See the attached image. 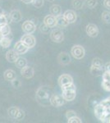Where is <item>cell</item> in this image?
<instances>
[{
	"label": "cell",
	"mask_w": 110,
	"mask_h": 123,
	"mask_svg": "<svg viewBox=\"0 0 110 123\" xmlns=\"http://www.w3.org/2000/svg\"><path fill=\"white\" fill-rule=\"evenodd\" d=\"M62 88V95L64 98V99L67 102L73 101L77 96V88L74 83L66 85Z\"/></svg>",
	"instance_id": "6da1fadb"
},
{
	"label": "cell",
	"mask_w": 110,
	"mask_h": 123,
	"mask_svg": "<svg viewBox=\"0 0 110 123\" xmlns=\"http://www.w3.org/2000/svg\"><path fill=\"white\" fill-rule=\"evenodd\" d=\"M71 54L76 59H82L85 55V50L81 45H74L71 49Z\"/></svg>",
	"instance_id": "7a4b0ae2"
},
{
	"label": "cell",
	"mask_w": 110,
	"mask_h": 123,
	"mask_svg": "<svg viewBox=\"0 0 110 123\" xmlns=\"http://www.w3.org/2000/svg\"><path fill=\"white\" fill-rule=\"evenodd\" d=\"M108 110L102 104H99L97 105H95V109H94V113L95 116L96 117L97 119H99V121H103L104 118L106 113H107Z\"/></svg>",
	"instance_id": "3957f363"
},
{
	"label": "cell",
	"mask_w": 110,
	"mask_h": 123,
	"mask_svg": "<svg viewBox=\"0 0 110 123\" xmlns=\"http://www.w3.org/2000/svg\"><path fill=\"white\" fill-rule=\"evenodd\" d=\"M21 40L24 44L29 49H32L35 47V43H36V39L35 36H33L31 34H26L21 38Z\"/></svg>",
	"instance_id": "277c9868"
},
{
	"label": "cell",
	"mask_w": 110,
	"mask_h": 123,
	"mask_svg": "<svg viewBox=\"0 0 110 123\" xmlns=\"http://www.w3.org/2000/svg\"><path fill=\"white\" fill-rule=\"evenodd\" d=\"M65 99L63 97V95L60 94H52L50 98H49V103L51 105H53L55 108L63 106L65 104Z\"/></svg>",
	"instance_id": "5b68a950"
},
{
	"label": "cell",
	"mask_w": 110,
	"mask_h": 123,
	"mask_svg": "<svg viewBox=\"0 0 110 123\" xmlns=\"http://www.w3.org/2000/svg\"><path fill=\"white\" fill-rule=\"evenodd\" d=\"M50 39L54 43H61L64 39V35L60 29H54L50 32Z\"/></svg>",
	"instance_id": "8992f818"
},
{
	"label": "cell",
	"mask_w": 110,
	"mask_h": 123,
	"mask_svg": "<svg viewBox=\"0 0 110 123\" xmlns=\"http://www.w3.org/2000/svg\"><path fill=\"white\" fill-rule=\"evenodd\" d=\"M21 28H22V31L25 32L26 34H33L36 30V25L35 24L31 21H24L22 25H21Z\"/></svg>",
	"instance_id": "52a82bcc"
},
{
	"label": "cell",
	"mask_w": 110,
	"mask_h": 123,
	"mask_svg": "<svg viewBox=\"0 0 110 123\" xmlns=\"http://www.w3.org/2000/svg\"><path fill=\"white\" fill-rule=\"evenodd\" d=\"M85 32L88 35V36L91 37V38H95L99 35V28L95 24H88L85 27Z\"/></svg>",
	"instance_id": "ba28073f"
},
{
	"label": "cell",
	"mask_w": 110,
	"mask_h": 123,
	"mask_svg": "<svg viewBox=\"0 0 110 123\" xmlns=\"http://www.w3.org/2000/svg\"><path fill=\"white\" fill-rule=\"evenodd\" d=\"M63 17H64L66 21L69 24L76 22V21H77V13H76V12L73 11V10H67V11L64 12V13H63Z\"/></svg>",
	"instance_id": "9c48e42d"
},
{
	"label": "cell",
	"mask_w": 110,
	"mask_h": 123,
	"mask_svg": "<svg viewBox=\"0 0 110 123\" xmlns=\"http://www.w3.org/2000/svg\"><path fill=\"white\" fill-rule=\"evenodd\" d=\"M35 74V71L31 67L26 66L25 67L21 69V76L26 79H31L34 76Z\"/></svg>",
	"instance_id": "30bf717a"
},
{
	"label": "cell",
	"mask_w": 110,
	"mask_h": 123,
	"mask_svg": "<svg viewBox=\"0 0 110 123\" xmlns=\"http://www.w3.org/2000/svg\"><path fill=\"white\" fill-rule=\"evenodd\" d=\"M13 49L18 53L19 55H21V54H24V53H26L28 51V49H29V48L26 46V45L21 42V40H19L15 43Z\"/></svg>",
	"instance_id": "8fae6325"
},
{
	"label": "cell",
	"mask_w": 110,
	"mask_h": 123,
	"mask_svg": "<svg viewBox=\"0 0 110 123\" xmlns=\"http://www.w3.org/2000/svg\"><path fill=\"white\" fill-rule=\"evenodd\" d=\"M71 83H73V79L70 75L68 74H63L62 76H59L58 78V85L61 87L64 86L66 85L71 84Z\"/></svg>",
	"instance_id": "7c38bea8"
},
{
	"label": "cell",
	"mask_w": 110,
	"mask_h": 123,
	"mask_svg": "<svg viewBox=\"0 0 110 123\" xmlns=\"http://www.w3.org/2000/svg\"><path fill=\"white\" fill-rule=\"evenodd\" d=\"M58 61L61 65H68L71 61V56L67 53L63 52L59 53L58 57Z\"/></svg>",
	"instance_id": "4fadbf2b"
},
{
	"label": "cell",
	"mask_w": 110,
	"mask_h": 123,
	"mask_svg": "<svg viewBox=\"0 0 110 123\" xmlns=\"http://www.w3.org/2000/svg\"><path fill=\"white\" fill-rule=\"evenodd\" d=\"M44 23L50 28H53L57 25V18L53 15H47L44 18Z\"/></svg>",
	"instance_id": "5bb4252c"
},
{
	"label": "cell",
	"mask_w": 110,
	"mask_h": 123,
	"mask_svg": "<svg viewBox=\"0 0 110 123\" xmlns=\"http://www.w3.org/2000/svg\"><path fill=\"white\" fill-rule=\"evenodd\" d=\"M18 58H19V54L14 49H10V50H8L6 53V59L9 62L15 63Z\"/></svg>",
	"instance_id": "9a60e30c"
},
{
	"label": "cell",
	"mask_w": 110,
	"mask_h": 123,
	"mask_svg": "<svg viewBox=\"0 0 110 123\" xmlns=\"http://www.w3.org/2000/svg\"><path fill=\"white\" fill-rule=\"evenodd\" d=\"M10 17H11L12 21L13 22H19L22 20V15L19 10H13L10 12Z\"/></svg>",
	"instance_id": "2e32d148"
},
{
	"label": "cell",
	"mask_w": 110,
	"mask_h": 123,
	"mask_svg": "<svg viewBox=\"0 0 110 123\" xmlns=\"http://www.w3.org/2000/svg\"><path fill=\"white\" fill-rule=\"evenodd\" d=\"M37 98L39 99H44L45 101L49 99V92L44 88H39V90H37Z\"/></svg>",
	"instance_id": "e0dca14e"
},
{
	"label": "cell",
	"mask_w": 110,
	"mask_h": 123,
	"mask_svg": "<svg viewBox=\"0 0 110 123\" xmlns=\"http://www.w3.org/2000/svg\"><path fill=\"white\" fill-rule=\"evenodd\" d=\"M10 36H12V34H10L7 36H4L3 37V39L0 41V45L3 48V49H7L10 45H11L12 40H13V37L10 38Z\"/></svg>",
	"instance_id": "ac0fdd59"
},
{
	"label": "cell",
	"mask_w": 110,
	"mask_h": 123,
	"mask_svg": "<svg viewBox=\"0 0 110 123\" xmlns=\"http://www.w3.org/2000/svg\"><path fill=\"white\" fill-rule=\"evenodd\" d=\"M3 76H4V79L7 81H13V80H15L17 78V75H16V72L13 70H7L5 71L4 74H3Z\"/></svg>",
	"instance_id": "d6986e66"
},
{
	"label": "cell",
	"mask_w": 110,
	"mask_h": 123,
	"mask_svg": "<svg viewBox=\"0 0 110 123\" xmlns=\"http://www.w3.org/2000/svg\"><path fill=\"white\" fill-rule=\"evenodd\" d=\"M56 18H57V25L59 27H66L68 25V22H67V21H66V19L64 18V17H63V15H59L58 16V17H56Z\"/></svg>",
	"instance_id": "ffe728a7"
},
{
	"label": "cell",
	"mask_w": 110,
	"mask_h": 123,
	"mask_svg": "<svg viewBox=\"0 0 110 123\" xmlns=\"http://www.w3.org/2000/svg\"><path fill=\"white\" fill-rule=\"evenodd\" d=\"M49 11H50V13L52 15L55 16V17H58V16L61 15V13H62L61 6H59L58 4H54V5L51 6Z\"/></svg>",
	"instance_id": "44dd1931"
},
{
	"label": "cell",
	"mask_w": 110,
	"mask_h": 123,
	"mask_svg": "<svg viewBox=\"0 0 110 123\" xmlns=\"http://www.w3.org/2000/svg\"><path fill=\"white\" fill-rule=\"evenodd\" d=\"M0 33L2 34L3 37L7 36L11 34V28H10L8 24H5V25H0Z\"/></svg>",
	"instance_id": "7402d4cb"
},
{
	"label": "cell",
	"mask_w": 110,
	"mask_h": 123,
	"mask_svg": "<svg viewBox=\"0 0 110 123\" xmlns=\"http://www.w3.org/2000/svg\"><path fill=\"white\" fill-rule=\"evenodd\" d=\"M104 67H98L95 66H91V72L93 76H102L104 71Z\"/></svg>",
	"instance_id": "603a6c76"
},
{
	"label": "cell",
	"mask_w": 110,
	"mask_h": 123,
	"mask_svg": "<svg viewBox=\"0 0 110 123\" xmlns=\"http://www.w3.org/2000/svg\"><path fill=\"white\" fill-rule=\"evenodd\" d=\"M15 65L17 67L21 69L23 67H25L26 66H27V60L24 57H19L17 60V62H15Z\"/></svg>",
	"instance_id": "cb8c5ba5"
},
{
	"label": "cell",
	"mask_w": 110,
	"mask_h": 123,
	"mask_svg": "<svg viewBox=\"0 0 110 123\" xmlns=\"http://www.w3.org/2000/svg\"><path fill=\"white\" fill-rule=\"evenodd\" d=\"M25 117V112H24L23 110H21V108L17 109V112H16L15 114V117H14L13 119H15V120H17V121H21L22 120V119Z\"/></svg>",
	"instance_id": "d4e9b609"
},
{
	"label": "cell",
	"mask_w": 110,
	"mask_h": 123,
	"mask_svg": "<svg viewBox=\"0 0 110 123\" xmlns=\"http://www.w3.org/2000/svg\"><path fill=\"white\" fill-rule=\"evenodd\" d=\"M84 2L82 0H73L72 1V7L77 10H80L83 7Z\"/></svg>",
	"instance_id": "484cf974"
},
{
	"label": "cell",
	"mask_w": 110,
	"mask_h": 123,
	"mask_svg": "<svg viewBox=\"0 0 110 123\" xmlns=\"http://www.w3.org/2000/svg\"><path fill=\"white\" fill-rule=\"evenodd\" d=\"M101 18L103 21L106 24H110V12L109 11H104L103 12L101 16Z\"/></svg>",
	"instance_id": "4316f807"
},
{
	"label": "cell",
	"mask_w": 110,
	"mask_h": 123,
	"mask_svg": "<svg viewBox=\"0 0 110 123\" xmlns=\"http://www.w3.org/2000/svg\"><path fill=\"white\" fill-rule=\"evenodd\" d=\"M91 66H95V67H104V64L103 62L100 58L99 57H95L92 60V63Z\"/></svg>",
	"instance_id": "83f0119b"
},
{
	"label": "cell",
	"mask_w": 110,
	"mask_h": 123,
	"mask_svg": "<svg viewBox=\"0 0 110 123\" xmlns=\"http://www.w3.org/2000/svg\"><path fill=\"white\" fill-rule=\"evenodd\" d=\"M85 5L89 8H94L97 5V0H85Z\"/></svg>",
	"instance_id": "f1b7e54d"
},
{
	"label": "cell",
	"mask_w": 110,
	"mask_h": 123,
	"mask_svg": "<svg viewBox=\"0 0 110 123\" xmlns=\"http://www.w3.org/2000/svg\"><path fill=\"white\" fill-rule=\"evenodd\" d=\"M39 31H41V33L45 34V35H48L50 32V27H49L48 25H46L45 23L41 24L40 26H39Z\"/></svg>",
	"instance_id": "f546056e"
},
{
	"label": "cell",
	"mask_w": 110,
	"mask_h": 123,
	"mask_svg": "<svg viewBox=\"0 0 110 123\" xmlns=\"http://www.w3.org/2000/svg\"><path fill=\"white\" fill-rule=\"evenodd\" d=\"M17 109H18L17 107H11L10 108H8V110H7V113H8V116L10 117L13 118V119L14 118Z\"/></svg>",
	"instance_id": "4dcf8cb0"
},
{
	"label": "cell",
	"mask_w": 110,
	"mask_h": 123,
	"mask_svg": "<svg viewBox=\"0 0 110 123\" xmlns=\"http://www.w3.org/2000/svg\"><path fill=\"white\" fill-rule=\"evenodd\" d=\"M101 85H102V88H103L105 91L110 92V81L103 80L101 83Z\"/></svg>",
	"instance_id": "1f68e13d"
},
{
	"label": "cell",
	"mask_w": 110,
	"mask_h": 123,
	"mask_svg": "<svg viewBox=\"0 0 110 123\" xmlns=\"http://www.w3.org/2000/svg\"><path fill=\"white\" fill-rule=\"evenodd\" d=\"M32 4L36 8H40L44 6V0H33Z\"/></svg>",
	"instance_id": "d6a6232c"
},
{
	"label": "cell",
	"mask_w": 110,
	"mask_h": 123,
	"mask_svg": "<svg viewBox=\"0 0 110 123\" xmlns=\"http://www.w3.org/2000/svg\"><path fill=\"white\" fill-rule=\"evenodd\" d=\"M100 104H102L104 106L107 108V110H110V97H108V98H104V100H102L100 102Z\"/></svg>",
	"instance_id": "836d02e7"
},
{
	"label": "cell",
	"mask_w": 110,
	"mask_h": 123,
	"mask_svg": "<svg viewBox=\"0 0 110 123\" xmlns=\"http://www.w3.org/2000/svg\"><path fill=\"white\" fill-rule=\"evenodd\" d=\"M67 122H68L69 123H81V122H82V121L81 120V118H80V117L75 116V117H73L68 119V121H67Z\"/></svg>",
	"instance_id": "e575fe53"
},
{
	"label": "cell",
	"mask_w": 110,
	"mask_h": 123,
	"mask_svg": "<svg viewBox=\"0 0 110 123\" xmlns=\"http://www.w3.org/2000/svg\"><path fill=\"white\" fill-rule=\"evenodd\" d=\"M75 116H77V113H76L75 111L69 110V111H67V112H66V117H67V120L70 119V118H71V117H75Z\"/></svg>",
	"instance_id": "d590c367"
},
{
	"label": "cell",
	"mask_w": 110,
	"mask_h": 123,
	"mask_svg": "<svg viewBox=\"0 0 110 123\" xmlns=\"http://www.w3.org/2000/svg\"><path fill=\"white\" fill-rule=\"evenodd\" d=\"M12 82V85H13V86L14 87V88H19V87H21V81H20L19 80H17V78L15 79V80H13V81H11Z\"/></svg>",
	"instance_id": "8d00e7d4"
},
{
	"label": "cell",
	"mask_w": 110,
	"mask_h": 123,
	"mask_svg": "<svg viewBox=\"0 0 110 123\" xmlns=\"http://www.w3.org/2000/svg\"><path fill=\"white\" fill-rule=\"evenodd\" d=\"M102 78H103V80L110 81V71H104V72L103 75H102Z\"/></svg>",
	"instance_id": "74e56055"
},
{
	"label": "cell",
	"mask_w": 110,
	"mask_h": 123,
	"mask_svg": "<svg viewBox=\"0 0 110 123\" xmlns=\"http://www.w3.org/2000/svg\"><path fill=\"white\" fill-rule=\"evenodd\" d=\"M103 122H107V123H110V111L108 110L107 113H106L104 118V120L102 121Z\"/></svg>",
	"instance_id": "f35d334b"
},
{
	"label": "cell",
	"mask_w": 110,
	"mask_h": 123,
	"mask_svg": "<svg viewBox=\"0 0 110 123\" xmlns=\"http://www.w3.org/2000/svg\"><path fill=\"white\" fill-rule=\"evenodd\" d=\"M104 6L105 8L110 10V0H104Z\"/></svg>",
	"instance_id": "ab89813d"
},
{
	"label": "cell",
	"mask_w": 110,
	"mask_h": 123,
	"mask_svg": "<svg viewBox=\"0 0 110 123\" xmlns=\"http://www.w3.org/2000/svg\"><path fill=\"white\" fill-rule=\"evenodd\" d=\"M104 71H110V62L105 63L104 66Z\"/></svg>",
	"instance_id": "60d3db41"
},
{
	"label": "cell",
	"mask_w": 110,
	"mask_h": 123,
	"mask_svg": "<svg viewBox=\"0 0 110 123\" xmlns=\"http://www.w3.org/2000/svg\"><path fill=\"white\" fill-rule=\"evenodd\" d=\"M22 3H26V4H29V3H32L33 0H21Z\"/></svg>",
	"instance_id": "b9f144b4"
},
{
	"label": "cell",
	"mask_w": 110,
	"mask_h": 123,
	"mask_svg": "<svg viewBox=\"0 0 110 123\" xmlns=\"http://www.w3.org/2000/svg\"><path fill=\"white\" fill-rule=\"evenodd\" d=\"M3 13H4V11L0 7V14H3Z\"/></svg>",
	"instance_id": "7bdbcfd3"
},
{
	"label": "cell",
	"mask_w": 110,
	"mask_h": 123,
	"mask_svg": "<svg viewBox=\"0 0 110 123\" xmlns=\"http://www.w3.org/2000/svg\"><path fill=\"white\" fill-rule=\"evenodd\" d=\"M3 36L2 35V34L0 33V41H1V39H3Z\"/></svg>",
	"instance_id": "ee69618b"
},
{
	"label": "cell",
	"mask_w": 110,
	"mask_h": 123,
	"mask_svg": "<svg viewBox=\"0 0 110 123\" xmlns=\"http://www.w3.org/2000/svg\"><path fill=\"white\" fill-rule=\"evenodd\" d=\"M49 2H53V1H55V0H48Z\"/></svg>",
	"instance_id": "f6af8a7d"
},
{
	"label": "cell",
	"mask_w": 110,
	"mask_h": 123,
	"mask_svg": "<svg viewBox=\"0 0 110 123\" xmlns=\"http://www.w3.org/2000/svg\"><path fill=\"white\" fill-rule=\"evenodd\" d=\"M109 111H110V110H109Z\"/></svg>",
	"instance_id": "bcb514c9"
}]
</instances>
